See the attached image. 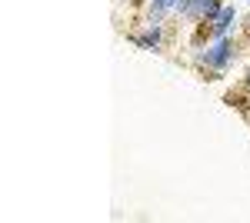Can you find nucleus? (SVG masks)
<instances>
[{
    "label": "nucleus",
    "mask_w": 250,
    "mask_h": 223,
    "mask_svg": "<svg viewBox=\"0 0 250 223\" xmlns=\"http://www.w3.org/2000/svg\"><path fill=\"white\" fill-rule=\"evenodd\" d=\"M224 103H230V107H244V97H240V93H227Z\"/></svg>",
    "instance_id": "obj_5"
},
{
    "label": "nucleus",
    "mask_w": 250,
    "mask_h": 223,
    "mask_svg": "<svg viewBox=\"0 0 250 223\" xmlns=\"http://www.w3.org/2000/svg\"><path fill=\"white\" fill-rule=\"evenodd\" d=\"M150 3H154V0H150Z\"/></svg>",
    "instance_id": "obj_8"
},
{
    "label": "nucleus",
    "mask_w": 250,
    "mask_h": 223,
    "mask_svg": "<svg viewBox=\"0 0 250 223\" xmlns=\"http://www.w3.org/2000/svg\"><path fill=\"white\" fill-rule=\"evenodd\" d=\"M244 87H247V90H250V70H247V80H244Z\"/></svg>",
    "instance_id": "obj_6"
},
{
    "label": "nucleus",
    "mask_w": 250,
    "mask_h": 223,
    "mask_svg": "<svg viewBox=\"0 0 250 223\" xmlns=\"http://www.w3.org/2000/svg\"><path fill=\"white\" fill-rule=\"evenodd\" d=\"M247 34H250V17H247Z\"/></svg>",
    "instance_id": "obj_7"
},
{
    "label": "nucleus",
    "mask_w": 250,
    "mask_h": 223,
    "mask_svg": "<svg viewBox=\"0 0 250 223\" xmlns=\"http://www.w3.org/2000/svg\"><path fill=\"white\" fill-rule=\"evenodd\" d=\"M130 40H134L137 47H144V50H164V27L160 23H147V30L134 34Z\"/></svg>",
    "instance_id": "obj_3"
},
{
    "label": "nucleus",
    "mask_w": 250,
    "mask_h": 223,
    "mask_svg": "<svg viewBox=\"0 0 250 223\" xmlns=\"http://www.w3.org/2000/svg\"><path fill=\"white\" fill-rule=\"evenodd\" d=\"M233 20H237V7L233 3H224V10L217 14V20L210 23V37L217 40V37H227V30L233 27Z\"/></svg>",
    "instance_id": "obj_4"
},
{
    "label": "nucleus",
    "mask_w": 250,
    "mask_h": 223,
    "mask_svg": "<svg viewBox=\"0 0 250 223\" xmlns=\"http://www.w3.org/2000/svg\"><path fill=\"white\" fill-rule=\"evenodd\" d=\"M233 54H237L233 40L217 37V40H213V47H207V50H200V54H197V63H200V67H207L210 74H224V70L230 67Z\"/></svg>",
    "instance_id": "obj_1"
},
{
    "label": "nucleus",
    "mask_w": 250,
    "mask_h": 223,
    "mask_svg": "<svg viewBox=\"0 0 250 223\" xmlns=\"http://www.w3.org/2000/svg\"><path fill=\"white\" fill-rule=\"evenodd\" d=\"M224 10V3L220 0H180V7H177V14L187 20H217V14Z\"/></svg>",
    "instance_id": "obj_2"
}]
</instances>
